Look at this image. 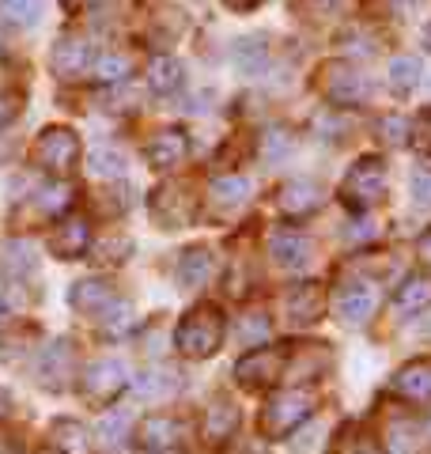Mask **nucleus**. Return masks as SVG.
<instances>
[{"label":"nucleus","instance_id":"f257e3e1","mask_svg":"<svg viewBox=\"0 0 431 454\" xmlns=\"http://www.w3.org/2000/svg\"><path fill=\"white\" fill-rule=\"evenodd\" d=\"M223 337H227L223 310L212 307V303H197L193 310H185L182 322H178L175 348L182 352V356H190V360H208V356L220 352Z\"/></svg>","mask_w":431,"mask_h":454},{"label":"nucleus","instance_id":"f03ea898","mask_svg":"<svg viewBox=\"0 0 431 454\" xmlns=\"http://www.w3.org/2000/svg\"><path fill=\"white\" fill-rule=\"evenodd\" d=\"M314 405H318V390L314 387H284L265 402L262 417H257V432H262V439L292 435L299 424L310 420Z\"/></svg>","mask_w":431,"mask_h":454},{"label":"nucleus","instance_id":"7ed1b4c3","mask_svg":"<svg viewBox=\"0 0 431 454\" xmlns=\"http://www.w3.org/2000/svg\"><path fill=\"white\" fill-rule=\"evenodd\" d=\"M31 160L38 170H46L50 178H68L80 163V137L65 129V125H50V129H42L35 137Z\"/></svg>","mask_w":431,"mask_h":454},{"label":"nucleus","instance_id":"20e7f679","mask_svg":"<svg viewBox=\"0 0 431 454\" xmlns=\"http://www.w3.org/2000/svg\"><path fill=\"white\" fill-rule=\"evenodd\" d=\"M386 197V163L379 155H364L349 167V175L341 182V201L352 212H367L375 208Z\"/></svg>","mask_w":431,"mask_h":454},{"label":"nucleus","instance_id":"39448f33","mask_svg":"<svg viewBox=\"0 0 431 454\" xmlns=\"http://www.w3.org/2000/svg\"><path fill=\"white\" fill-rule=\"evenodd\" d=\"M318 91L333 106H359L367 98V80L349 61H325L318 68Z\"/></svg>","mask_w":431,"mask_h":454},{"label":"nucleus","instance_id":"423d86ee","mask_svg":"<svg viewBox=\"0 0 431 454\" xmlns=\"http://www.w3.org/2000/svg\"><path fill=\"white\" fill-rule=\"evenodd\" d=\"M88 247H91L88 216H80V212H61L57 223L50 227V235H46V250L57 262H76V258H83Z\"/></svg>","mask_w":431,"mask_h":454},{"label":"nucleus","instance_id":"0eeeda50","mask_svg":"<svg viewBox=\"0 0 431 454\" xmlns=\"http://www.w3.org/2000/svg\"><path fill=\"white\" fill-rule=\"evenodd\" d=\"M197 216V197H190L185 182H167V186L155 190L152 197V220L167 227V231H178V227H190Z\"/></svg>","mask_w":431,"mask_h":454},{"label":"nucleus","instance_id":"6e6552de","mask_svg":"<svg viewBox=\"0 0 431 454\" xmlns=\"http://www.w3.org/2000/svg\"><path fill=\"white\" fill-rule=\"evenodd\" d=\"M284 367H287L284 348H250L247 356L235 364V379L247 390H265V387H272V382L284 379Z\"/></svg>","mask_w":431,"mask_h":454},{"label":"nucleus","instance_id":"1a4fd4ad","mask_svg":"<svg viewBox=\"0 0 431 454\" xmlns=\"http://www.w3.org/2000/svg\"><path fill=\"white\" fill-rule=\"evenodd\" d=\"M284 315H287V325H295V330L318 325L322 315H325V292H322V284H314V280L292 284V288L284 292Z\"/></svg>","mask_w":431,"mask_h":454},{"label":"nucleus","instance_id":"9d476101","mask_svg":"<svg viewBox=\"0 0 431 454\" xmlns=\"http://www.w3.org/2000/svg\"><path fill=\"white\" fill-rule=\"evenodd\" d=\"M76 379V348L68 337H57L53 345H42V364H38V382L46 390H65Z\"/></svg>","mask_w":431,"mask_h":454},{"label":"nucleus","instance_id":"9b49d317","mask_svg":"<svg viewBox=\"0 0 431 454\" xmlns=\"http://www.w3.org/2000/svg\"><path fill=\"white\" fill-rule=\"evenodd\" d=\"M95 61H91V46L88 38H76V35H61L57 46L50 50V68L57 80H80L88 73Z\"/></svg>","mask_w":431,"mask_h":454},{"label":"nucleus","instance_id":"f8f14e48","mask_svg":"<svg viewBox=\"0 0 431 454\" xmlns=\"http://www.w3.org/2000/svg\"><path fill=\"white\" fill-rule=\"evenodd\" d=\"M329 367H333V352H329V345H299L295 352H287L284 379H295L299 387H307L310 379L325 375Z\"/></svg>","mask_w":431,"mask_h":454},{"label":"nucleus","instance_id":"ddd939ff","mask_svg":"<svg viewBox=\"0 0 431 454\" xmlns=\"http://www.w3.org/2000/svg\"><path fill=\"white\" fill-rule=\"evenodd\" d=\"M125 364L121 360H95L88 367V375H83V394L91 397V402H106L114 397L121 387H125Z\"/></svg>","mask_w":431,"mask_h":454},{"label":"nucleus","instance_id":"4468645a","mask_svg":"<svg viewBox=\"0 0 431 454\" xmlns=\"http://www.w3.org/2000/svg\"><path fill=\"white\" fill-rule=\"evenodd\" d=\"M185 155H190V137H185L182 129H160L148 140V148H144V160H148L152 167H160V170L178 167Z\"/></svg>","mask_w":431,"mask_h":454},{"label":"nucleus","instance_id":"2eb2a0df","mask_svg":"<svg viewBox=\"0 0 431 454\" xmlns=\"http://www.w3.org/2000/svg\"><path fill=\"white\" fill-rule=\"evenodd\" d=\"M137 439L148 450H175L178 439H185V424L175 420V417H167V413H152V417L140 420Z\"/></svg>","mask_w":431,"mask_h":454},{"label":"nucleus","instance_id":"dca6fc26","mask_svg":"<svg viewBox=\"0 0 431 454\" xmlns=\"http://www.w3.org/2000/svg\"><path fill=\"white\" fill-rule=\"evenodd\" d=\"M118 300L114 295V288L106 280H95V277H88V280H76L68 288V307L76 310V315H103V310Z\"/></svg>","mask_w":431,"mask_h":454},{"label":"nucleus","instance_id":"f3484780","mask_svg":"<svg viewBox=\"0 0 431 454\" xmlns=\"http://www.w3.org/2000/svg\"><path fill=\"white\" fill-rule=\"evenodd\" d=\"M322 205V186L310 178H287L280 190V208L287 216H310Z\"/></svg>","mask_w":431,"mask_h":454},{"label":"nucleus","instance_id":"a211bd4d","mask_svg":"<svg viewBox=\"0 0 431 454\" xmlns=\"http://www.w3.org/2000/svg\"><path fill=\"white\" fill-rule=\"evenodd\" d=\"M182 390V375L175 367H148L133 379V394L144 397V402H163V397Z\"/></svg>","mask_w":431,"mask_h":454},{"label":"nucleus","instance_id":"6ab92c4d","mask_svg":"<svg viewBox=\"0 0 431 454\" xmlns=\"http://www.w3.org/2000/svg\"><path fill=\"white\" fill-rule=\"evenodd\" d=\"M269 254H272V262L284 265V269H303L310 262V239L280 227V231L269 239Z\"/></svg>","mask_w":431,"mask_h":454},{"label":"nucleus","instance_id":"aec40b11","mask_svg":"<svg viewBox=\"0 0 431 454\" xmlns=\"http://www.w3.org/2000/svg\"><path fill=\"white\" fill-rule=\"evenodd\" d=\"M337 318L344 325H364L371 318V310H375V295H371L364 284H344L337 292Z\"/></svg>","mask_w":431,"mask_h":454},{"label":"nucleus","instance_id":"412c9836","mask_svg":"<svg viewBox=\"0 0 431 454\" xmlns=\"http://www.w3.org/2000/svg\"><path fill=\"white\" fill-rule=\"evenodd\" d=\"M212 265H216V258H212V250L208 247H190L178 258V284L182 288H205V284L212 280Z\"/></svg>","mask_w":431,"mask_h":454},{"label":"nucleus","instance_id":"4be33fe9","mask_svg":"<svg viewBox=\"0 0 431 454\" xmlns=\"http://www.w3.org/2000/svg\"><path fill=\"white\" fill-rule=\"evenodd\" d=\"M394 390L409 402H431V360H412L409 367H401Z\"/></svg>","mask_w":431,"mask_h":454},{"label":"nucleus","instance_id":"5701e85b","mask_svg":"<svg viewBox=\"0 0 431 454\" xmlns=\"http://www.w3.org/2000/svg\"><path fill=\"white\" fill-rule=\"evenodd\" d=\"M239 420H242L239 409L220 397V402H212L205 409V424H200V428H205V439H212V443H227V439L239 432Z\"/></svg>","mask_w":431,"mask_h":454},{"label":"nucleus","instance_id":"b1692460","mask_svg":"<svg viewBox=\"0 0 431 454\" xmlns=\"http://www.w3.org/2000/svg\"><path fill=\"white\" fill-rule=\"evenodd\" d=\"M247 197H250V182L242 178V175H223V178H216L212 182V190H208V201L216 212H235L247 205Z\"/></svg>","mask_w":431,"mask_h":454},{"label":"nucleus","instance_id":"393cba45","mask_svg":"<svg viewBox=\"0 0 431 454\" xmlns=\"http://www.w3.org/2000/svg\"><path fill=\"white\" fill-rule=\"evenodd\" d=\"M231 65L239 68L242 76H262L265 68H269V46H265V38H239L235 46H231Z\"/></svg>","mask_w":431,"mask_h":454},{"label":"nucleus","instance_id":"a878e982","mask_svg":"<svg viewBox=\"0 0 431 454\" xmlns=\"http://www.w3.org/2000/svg\"><path fill=\"white\" fill-rule=\"evenodd\" d=\"M182 83H185V68H182V61H175V57L160 53L148 65V88L155 95H175V91H182Z\"/></svg>","mask_w":431,"mask_h":454},{"label":"nucleus","instance_id":"bb28decb","mask_svg":"<svg viewBox=\"0 0 431 454\" xmlns=\"http://www.w3.org/2000/svg\"><path fill=\"white\" fill-rule=\"evenodd\" d=\"M50 439H53V447L65 454H88V428L72 417H57L50 424Z\"/></svg>","mask_w":431,"mask_h":454},{"label":"nucleus","instance_id":"cd10ccee","mask_svg":"<svg viewBox=\"0 0 431 454\" xmlns=\"http://www.w3.org/2000/svg\"><path fill=\"white\" fill-rule=\"evenodd\" d=\"M394 303L405 310V315H416V310H424V307L431 303V277H424V273L405 277V280H401V288H397V295H394Z\"/></svg>","mask_w":431,"mask_h":454},{"label":"nucleus","instance_id":"c85d7f7f","mask_svg":"<svg viewBox=\"0 0 431 454\" xmlns=\"http://www.w3.org/2000/svg\"><path fill=\"white\" fill-rule=\"evenodd\" d=\"M98 318H103V333L110 340H121V337H129L137 330V307L129 300H114Z\"/></svg>","mask_w":431,"mask_h":454},{"label":"nucleus","instance_id":"c756f323","mask_svg":"<svg viewBox=\"0 0 431 454\" xmlns=\"http://www.w3.org/2000/svg\"><path fill=\"white\" fill-rule=\"evenodd\" d=\"M35 247L31 243H23V239H8L4 250H0V269H4L8 277H27V273H35Z\"/></svg>","mask_w":431,"mask_h":454},{"label":"nucleus","instance_id":"7c9ffc66","mask_svg":"<svg viewBox=\"0 0 431 454\" xmlns=\"http://www.w3.org/2000/svg\"><path fill=\"white\" fill-rule=\"evenodd\" d=\"M420 76H424V61L416 53H401L390 61V88L397 95H409L412 88H420Z\"/></svg>","mask_w":431,"mask_h":454},{"label":"nucleus","instance_id":"2f4dec72","mask_svg":"<svg viewBox=\"0 0 431 454\" xmlns=\"http://www.w3.org/2000/svg\"><path fill=\"white\" fill-rule=\"evenodd\" d=\"M125 155L118 152V148H110V145H98V148H91V155H88V170L95 178H106V182H118L121 175H125Z\"/></svg>","mask_w":431,"mask_h":454},{"label":"nucleus","instance_id":"473e14b6","mask_svg":"<svg viewBox=\"0 0 431 454\" xmlns=\"http://www.w3.org/2000/svg\"><path fill=\"white\" fill-rule=\"evenodd\" d=\"M91 68H95V80L106 83V88H118V83H125L133 76V61H129L125 53H103Z\"/></svg>","mask_w":431,"mask_h":454},{"label":"nucleus","instance_id":"72a5a7b5","mask_svg":"<svg viewBox=\"0 0 431 454\" xmlns=\"http://www.w3.org/2000/svg\"><path fill=\"white\" fill-rule=\"evenodd\" d=\"M133 208V190L125 186V182H106V190H103V201H98V212L103 216H125V212Z\"/></svg>","mask_w":431,"mask_h":454},{"label":"nucleus","instance_id":"f704fd0d","mask_svg":"<svg viewBox=\"0 0 431 454\" xmlns=\"http://www.w3.org/2000/svg\"><path fill=\"white\" fill-rule=\"evenodd\" d=\"M129 428H133V417H129L125 409H114V413L98 420V439H103L106 447H118V443H125Z\"/></svg>","mask_w":431,"mask_h":454},{"label":"nucleus","instance_id":"c9c22d12","mask_svg":"<svg viewBox=\"0 0 431 454\" xmlns=\"http://www.w3.org/2000/svg\"><path fill=\"white\" fill-rule=\"evenodd\" d=\"M292 148H295V140H292V133H287V129H269V133L262 137V155H265L269 163L287 160V155H292Z\"/></svg>","mask_w":431,"mask_h":454},{"label":"nucleus","instance_id":"e433bc0d","mask_svg":"<svg viewBox=\"0 0 431 454\" xmlns=\"http://www.w3.org/2000/svg\"><path fill=\"white\" fill-rule=\"evenodd\" d=\"M269 337V318L265 315H247L239 322V340L247 348H257V340H265Z\"/></svg>","mask_w":431,"mask_h":454},{"label":"nucleus","instance_id":"4c0bfd02","mask_svg":"<svg viewBox=\"0 0 431 454\" xmlns=\"http://www.w3.org/2000/svg\"><path fill=\"white\" fill-rule=\"evenodd\" d=\"M4 12H8V20H12V23H20V27H35V23H38L42 4H38V0H4Z\"/></svg>","mask_w":431,"mask_h":454},{"label":"nucleus","instance_id":"58836bf2","mask_svg":"<svg viewBox=\"0 0 431 454\" xmlns=\"http://www.w3.org/2000/svg\"><path fill=\"white\" fill-rule=\"evenodd\" d=\"M379 133L386 145H405V137H409V121L405 118H397V114H386V118L379 121Z\"/></svg>","mask_w":431,"mask_h":454},{"label":"nucleus","instance_id":"ea45409f","mask_svg":"<svg viewBox=\"0 0 431 454\" xmlns=\"http://www.w3.org/2000/svg\"><path fill=\"white\" fill-rule=\"evenodd\" d=\"M409 190H412V201H416V205H420V208H431V170H427V167L412 170Z\"/></svg>","mask_w":431,"mask_h":454},{"label":"nucleus","instance_id":"a19ab883","mask_svg":"<svg viewBox=\"0 0 431 454\" xmlns=\"http://www.w3.org/2000/svg\"><path fill=\"white\" fill-rule=\"evenodd\" d=\"M98 254H103V262H114V265H121L129 254H133V239H125V235H114L106 239L103 247H98Z\"/></svg>","mask_w":431,"mask_h":454},{"label":"nucleus","instance_id":"79ce46f5","mask_svg":"<svg viewBox=\"0 0 431 454\" xmlns=\"http://www.w3.org/2000/svg\"><path fill=\"white\" fill-rule=\"evenodd\" d=\"M409 133H412V145L431 155V106L416 114V121H412V129H409Z\"/></svg>","mask_w":431,"mask_h":454},{"label":"nucleus","instance_id":"37998d69","mask_svg":"<svg viewBox=\"0 0 431 454\" xmlns=\"http://www.w3.org/2000/svg\"><path fill=\"white\" fill-rule=\"evenodd\" d=\"M223 454H269L265 439H227V450Z\"/></svg>","mask_w":431,"mask_h":454},{"label":"nucleus","instance_id":"c03bdc74","mask_svg":"<svg viewBox=\"0 0 431 454\" xmlns=\"http://www.w3.org/2000/svg\"><path fill=\"white\" fill-rule=\"evenodd\" d=\"M12 118H20V95L4 91V95H0V125H8Z\"/></svg>","mask_w":431,"mask_h":454},{"label":"nucleus","instance_id":"a18cd8bd","mask_svg":"<svg viewBox=\"0 0 431 454\" xmlns=\"http://www.w3.org/2000/svg\"><path fill=\"white\" fill-rule=\"evenodd\" d=\"M223 4L231 8V12H254L257 4H262V0H223Z\"/></svg>","mask_w":431,"mask_h":454},{"label":"nucleus","instance_id":"49530a36","mask_svg":"<svg viewBox=\"0 0 431 454\" xmlns=\"http://www.w3.org/2000/svg\"><path fill=\"white\" fill-rule=\"evenodd\" d=\"M12 417V394L0 387V420H8Z\"/></svg>","mask_w":431,"mask_h":454},{"label":"nucleus","instance_id":"de8ad7c7","mask_svg":"<svg viewBox=\"0 0 431 454\" xmlns=\"http://www.w3.org/2000/svg\"><path fill=\"white\" fill-rule=\"evenodd\" d=\"M61 4H65L68 12H83V8H95L98 0H61Z\"/></svg>","mask_w":431,"mask_h":454},{"label":"nucleus","instance_id":"09e8293b","mask_svg":"<svg viewBox=\"0 0 431 454\" xmlns=\"http://www.w3.org/2000/svg\"><path fill=\"white\" fill-rule=\"evenodd\" d=\"M420 258H424V262L431 265V231H427V235L420 239Z\"/></svg>","mask_w":431,"mask_h":454},{"label":"nucleus","instance_id":"8fccbe9b","mask_svg":"<svg viewBox=\"0 0 431 454\" xmlns=\"http://www.w3.org/2000/svg\"><path fill=\"white\" fill-rule=\"evenodd\" d=\"M424 46H427V50H431V23H427V27H424Z\"/></svg>","mask_w":431,"mask_h":454},{"label":"nucleus","instance_id":"3c124183","mask_svg":"<svg viewBox=\"0 0 431 454\" xmlns=\"http://www.w3.org/2000/svg\"><path fill=\"white\" fill-rule=\"evenodd\" d=\"M424 337H427V340H431V315H427V318H424Z\"/></svg>","mask_w":431,"mask_h":454},{"label":"nucleus","instance_id":"603ef678","mask_svg":"<svg viewBox=\"0 0 431 454\" xmlns=\"http://www.w3.org/2000/svg\"><path fill=\"white\" fill-rule=\"evenodd\" d=\"M152 454H178V450H152Z\"/></svg>","mask_w":431,"mask_h":454},{"label":"nucleus","instance_id":"864d4df0","mask_svg":"<svg viewBox=\"0 0 431 454\" xmlns=\"http://www.w3.org/2000/svg\"><path fill=\"white\" fill-rule=\"evenodd\" d=\"M42 454H53V450H42Z\"/></svg>","mask_w":431,"mask_h":454},{"label":"nucleus","instance_id":"5fc2aeb1","mask_svg":"<svg viewBox=\"0 0 431 454\" xmlns=\"http://www.w3.org/2000/svg\"><path fill=\"white\" fill-rule=\"evenodd\" d=\"M364 454H375V450H364Z\"/></svg>","mask_w":431,"mask_h":454}]
</instances>
